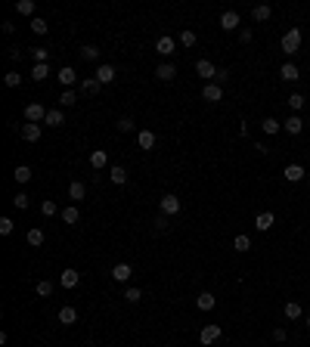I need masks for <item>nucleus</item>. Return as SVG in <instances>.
Here are the masks:
<instances>
[{
    "label": "nucleus",
    "instance_id": "obj_1",
    "mask_svg": "<svg viewBox=\"0 0 310 347\" xmlns=\"http://www.w3.org/2000/svg\"><path fill=\"white\" fill-rule=\"evenodd\" d=\"M279 47H282V53H285V56H295L298 50H301V31H298V28H289V31L282 34Z\"/></svg>",
    "mask_w": 310,
    "mask_h": 347
},
{
    "label": "nucleus",
    "instance_id": "obj_2",
    "mask_svg": "<svg viewBox=\"0 0 310 347\" xmlns=\"http://www.w3.org/2000/svg\"><path fill=\"white\" fill-rule=\"evenodd\" d=\"M180 208H183V205H180V199H177V195H171V192H168V195H162V202H158V211H162L165 217L180 214Z\"/></svg>",
    "mask_w": 310,
    "mask_h": 347
},
{
    "label": "nucleus",
    "instance_id": "obj_3",
    "mask_svg": "<svg viewBox=\"0 0 310 347\" xmlns=\"http://www.w3.org/2000/svg\"><path fill=\"white\" fill-rule=\"evenodd\" d=\"M196 75H199L202 81H208V84H214V81H217V65H214L211 59H199V62H196Z\"/></svg>",
    "mask_w": 310,
    "mask_h": 347
},
{
    "label": "nucleus",
    "instance_id": "obj_4",
    "mask_svg": "<svg viewBox=\"0 0 310 347\" xmlns=\"http://www.w3.org/2000/svg\"><path fill=\"white\" fill-rule=\"evenodd\" d=\"M155 53L158 56H174L177 53V41L171 38V34H162V38L155 41Z\"/></svg>",
    "mask_w": 310,
    "mask_h": 347
},
{
    "label": "nucleus",
    "instance_id": "obj_5",
    "mask_svg": "<svg viewBox=\"0 0 310 347\" xmlns=\"http://www.w3.org/2000/svg\"><path fill=\"white\" fill-rule=\"evenodd\" d=\"M221 335H223V332H221V326H217V322H208V326L199 332V341L208 347V344H214V341H221Z\"/></svg>",
    "mask_w": 310,
    "mask_h": 347
},
{
    "label": "nucleus",
    "instance_id": "obj_6",
    "mask_svg": "<svg viewBox=\"0 0 310 347\" xmlns=\"http://www.w3.org/2000/svg\"><path fill=\"white\" fill-rule=\"evenodd\" d=\"M25 118L31 124H41V121H47V109H44L41 102H31V106H25Z\"/></svg>",
    "mask_w": 310,
    "mask_h": 347
},
{
    "label": "nucleus",
    "instance_id": "obj_7",
    "mask_svg": "<svg viewBox=\"0 0 310 347\" xmlns=\"http://www.w3.org/2000/svg\"><path fill=\"white\" fill-rule=\"evenodd\" d=\"M239 25H242V16H239L236 9H226V13L221 16V28L223 31H236Z\"/></svg>",
    "mask_w": 310,
    "mask_h": 347
},
{
    "label": "nucleus",
    "instance_id": "obj_8",
    "mask_svg": "<svg viewBox=\"0 0 310 347\" xmlns=\"http://www.w3.org/2000/svg\"><path fill=\"white\" fill-rule=\"evenodd\" d=\"M282 130L292 133V136H298V133L304 130V118H301V115H289V118L282 121Z\"/></svg>",
    "mask_w": 310,
    "mask_h": 347
},
{
    "label": "nucleus",
    "instance_id": "obj_9",
    "mask_svg": "<svg viewBox=\"0 0 310 347\" xmlns=\"http://www.w3.org/2000/svg\"><path fill=\"white\" fill-rule=\"evenodd\" d=\"M56 78H59V84L68 90V87H72V84H78V72H75V68L72 65H62L59 68V72H56Z\"/></svg>",
    "mask_w": 310,
    "mask_h": 347
},
{
    "label": "nucleus",
    "instance_id": "obj_10",
    "mask_svg": "<svg viewBox=\"0 0 310 347\" xmlns=\"http://www.w3.org/2000/svg\"><path fill=\"white\" fill-rule=\"evenodd\" d=\"M282 177L289 180V183H301V180H307V171L301 168V165H285V171H282Z\"/></svg>",
    "mask_w": 310,
    "mask_h": 347
},
{
    "label": "nucleus",
    "instance_id": "obj_11",
    "mask_svg": "<svg viewBox=\"0 0 310 347\" xmlns=\"http://www.w3.org/2000/svg\"><path fill=\"white\" fill-rule=\"evenodd\" d=\"M78 282H81V273H78V270L68 267V270L59 273V285H62V288H78Z\"/></svg>",
    "mask_w": 310,
    "mask_h": 347
},
{
    "label": "nucleus",
    "instance_id": "obj_12",
    "mask_svg": "<svg viewBox=\"0 0 310 347\" xmlns=\"http://www.w3.org/2000/svg\"><path fill=\"white\" fill-rule=\"evenodd\" d=\"M276 223V217H273V211H261L258 217H255V229L258 233H267V229Z\"/></svg>",
    "mask_w": 310,
    "mask_h": 347
},
{
    "label": "nucleus",
    "instance_id": "obj_13",
    "mask_svg": "<svg viewBox=\"0 0 310 347\" xmlns=\"http://www.w3.org/2000/svg\"><path fill=\"white\" fill-rule=\"evenodd\" d=\"M202 99H205V102H221V99H223V87H221V84H205Z\"/></svg>",
    "mask_w": 310,
    "mask_h": 347
},
{
    "label": "nucleus",
    "instance_id": "obj_14",
    "mask_svg": "<svg viewBox=\"0 0 310 347\" xmlns=\"http://www.w3.org/2000/svg\"><path fill=\"white\" fill-rule=\"evenodd\" d=\"M131 276H133V267H131V263H115V267H112V279H115V282H128Z\"/></svg>",
    "mask_w": 310,
    "mask_h": 347
},
{
    "label": "nucleus",
    "instance_id": "obj_15",
    "mask_svg": "<svg viewBox=\"0 0 310 347\" xmlns=\"http://www.w3.org/2000/svg\"><path fill=\"white\" fill-rule=\"evenodd\" d=\"M19 133H22V140H25V143H38V140H41V124H31V121H28Z\"/></svg>",
    "mask_w": 310,
    "mask_h": 347
},
{
    "label": "nucleus",
    "instance_id": "obj_16",
    "mask_svg": "<svg viewBox=\"0 0 310 347\" xmlns=\"http://www.w3.org/2000/svg\"><path fill=\"white\" fill-rule=\"evenodd\" d=\"M96 81H99V84H112V81H115V68L109 65V62H102L99 68H96V75H93Z\"/></svg>",
    "mask_w": 310,
    "mask_h": 347
},
{
    "label": "nucleus",
    "instance_id": "obj_17",
    "mask_svg": "<svg viewBox=\"0 0 310 347\" xmlns=\"http://www.w3.org/2000/svg\"><path fill=\"white\" fill-rule=\"evenodd\" d=\"M106 165H109V155L102 152V149H93V152H90V168H93V171H102Z\"/></svg>",
    "mask_w": 310,
    "mask_h": 347
},
{
    "label": "nucleus",
    "instance_id": "obj_18",
    "mask_svg": "<svg viewBox=\"0 0 310 347\" xmlns=\"http://www.w3.org/2000/svg\"><path fill=\"white\" fill-rule=\"evenodd\" d=\"M174 75H177V65H174V62H162V65L155 68V78H158V81H171Z\"/></svg>",
    "mask_w": 310,
    "mask_h": 347
},
{
    "label": "nucleus",
    "instance_id": "obj_19",
    "mask_svg": "<svg viewBox=\"0 0 310 347\" xmlns=\"http://www.w3.org/2000/svg\"><path fill=\"white\" fill-rule=\"evenodd\" d=\"M136 143H140L143 152H149V149H155V133L152 130H140L136 133Z\"/></svg>",
    "mask_w": 310,
    "mask_h": 347
},
{
    "label": "nucleus",
    "instance_id": "obj_20",
    "mask_svg": "<svg viewBox=\"0 0 310 347\" xmlns=\"http://www.w3.org/2000/svg\"><path fill=\"white\" fill-rule=\"evenodd\" d=\"M282 313H285V319H292V322H295V319H301V316H304V310H301V304H298V301H289V304L282 307Z\"/></svg>",
    "mask_w": 310,
    "mask_h": 347
},
{
    "label": "nucleus",
    "instance_id": "obj_21",
    "mask_svg": "<svg viewBox=\"0 0 310 347\" xmlns=\"http://www.w3.org/2000/svg\"><path fill=\"white\" fill-rule=\"evenodd\" d=\"M261 130L267 133V136H273V133H279V130H282V121H276V118H270V115H267V118L261 121Z\"/></svg>",
    "mask_w": 310,
    "mask_h": 347
},
{
    "label": "nucleus",
    "instance_id": "obj_22",
    "mask_svg": "<svg viewBox=\"0 0 310 347\" xmlns=\"http://www.w3.org/2000/svg\"><path fill=\"white\" fill-rule=\"evenodd\" d=\"M62 223H68V226H72V223H78V220H81V211H78V208L75 205H68V208H62Z\"/></svg>",
    "mask_w": 310,
    "mask_h": 347
},
{
    "label": "nucleus",
    "instance_id": "obj_23",
    "mask_svg": "<svg viewBox=\"0 0 310 347\" xmlns=\"http://www.w3.org/2000/svg\"><path fill=\"white\" fill-rule=\"evenodd\" d=\"M279 78H282V81H298V78H301V72H298L295 62H285V65L279 68Z\"/></svg>",
    "mask_w": 310,
    "mask_h": 347
},
{
    "label": "nucleus",
    "instance_id": "obj_24",
    "mask_svg": "<svg viewBox=\"0 0 310 347\" xmlns=\"http://www.w3.org/2000/svg\"><path fill=\"white\" fill-rule=\"evenodd\" d=\"M47 127H62L65 124V115H62V109H50L47 112V121H44Z\"/></svg>",
    "mask_w": 310,
    "mask_h": 347
},
{
    "label": "nucleus",
    "instance_id": "obj_25",
    "mask_svg": "<svg viewBox=\"0 0 310 347\" xmlns=\"http://www.w3.org/2000/svg\"><path fill=\"white\" fill-rule=\"evenodd\" d=\"M214 304H217V298H214L211 292H202V295L196 298V307H199V310H214Z\"/></svg>",
    "mask_w": 310,
    "mask_h": 347
},
{
    "label": "nucleus",
    "instance_id": "obj_26",
    "mask_svg": "<svg viewBox=\"0 0 310 347\" xmlns=\"http://www.w3.org/2000/svg\"><path fill=\"white\" fill-rule=\"evenodd\" d=\"M270 16H273V9H270L267 3H258L255 9H251V19H255V22H267Z\"/></svg>",
    "mask_w": 310,
    "mask_h": 347
},
{
    "label": "nucleus",
    "instance_id": "obj_27",
    "mask_svg": "<svg viewBox=\"0 0 310 347\" xmlns=\"http://www.w3.org/2000/svg\"><path fill=\"white\" fill-rule=\"evenodd\" d=\"M109 180L115 183V186H124V183H128V171H124V168H118V165H115V168L109 171Z\"/></svg>",
    "mask_w": 310,
    "mask_h": 347
},
{
    "label": "nucleus",
    "instance_id": "obj_28",
    "mask_svg": "<svg viewBox=\"0 0 310 347\" xmlns=\"http://www.w3.org/2000/svg\"><path fill=\"white\" fill-rule=\"evenodd\" d=\"M68 195H72V199H75V202H81V199H84V195H87V186H84V183H81V180H75V183H68Z\"/></svg>",
    "mask_w": 310,
    "mask_h": 347
},
{
    "label": "nucleus",
    "instance_id": "obj_29",
    "mask_svg": "<svg viewBox=\"0 0 310 347\" xmlns=\"http://www.w3.org/2000/svg\"><path fill=\"white\" fill-rule=\"evenodd\" d=\"M59 322H65V326H75V322H78V310H75V307H62V310H59Z\"/></svg>",
    "mask_w": 310,
    "mask_h": 347
},
{
    "label": "nucleus",
    "instance_id": "obj_30",
    "mask_svg": "<svg viewBox=\"0 0 310 347\" xmlns=\"http://www.w3.org/2000/svg\"><path fill=\"white\" fill-rule=\"evenodd\" d=\"M81 90H84V93H99L102 84H99L96 78H81Z\"/></svg>",
    "mask_w": 310,
    "mask_h": 347
},
{
    "label": "nucleus",
    "instance_id": "obj_31",
    "mask_svg": "<svg viewBox=\"0 0 310 347\" xmlns=\"http://www.w3.org/2000/svg\"><path fill=\"white\" fill-rule=\"evenodd\" d=\"M41 214H44V217H56V214H62V211L56 208L53 199H44V202H41Z\"/></svg>",
    "mask_w": 310,
    "mask_h": 347
},
{
    "label": "nucleus",
    "instance_id": "obj_32",
    "mask_svg": "<svg viewBox=\"0 0 310 347\" xmlns=\"http://www.w3.org/2000/svg\"><path fill=\"white\" fill-rule=\"evenodd\" d=\"M13 177H16V183H28L34 174H31V168H28V165H19V168L13 171Z\"/></svg>",
    "mask_w": 310,
    "mask_h": 347
},
{
    "label": "nucleus",
    "instance_id": "obj_33",
    "mask_svg": "<svg viewBox=\"0 0 310 347\" xmlns=\"http://www.w3.org/2000/svg\"><path fill=\"white\" fill-rule=\"evenodd\" d=\"M31 78L38 81V84H44V81L50 78V65H34V68H31Z\"/></svg>",
    "mask_w": 310,
    "mask_h": 347
},
{
    "label": "nucleus",
    "instance_id": "obj_34",
    "mask_svg": "<svg viewBox=\"0 0 310 347\" xmlns=\"http://www.w3.org/2000/svg\"><path fill=\"white\" fill-rule=\"evenodd\" d=\"M75 102H78V93H75L72 87H68V90H62V93H59V106H68V109H72Z\"/></svg>",
    "mask_w": 310,
    "mask_h": 347
},
{
    "label": "nucleus",
    "instance_id": "obj_35",
    "mask_svg": "<svg viewBox=\"0 0 310 347\" xmlns=\"http://www.w3.org/2000/svg\"><path fill=\"white\" fill-rule=\"evenodd\" d=\"M233 248H236V251H242V254H245V251L251 248V239H248L245 233H239V236L233 239Z\"/></svg>",
    "mask_w": 310,
    "mask_h": 347
},
{
    "label": "nucleus",
    "instance_id": "obj_36",
    "mask_svg": "<svg viewBox=\"0 0 310 347\" xmlns=\"http://www.w3.org/2000/svg\"><path fill=\"white\" fill-rule=\"evenodd\" d=\"M31 31H34V34H47V31H50V25H47V19H41V16H34V19H31Z\"/></svg>",
    "mask_w": 310,
    "mask_h": 347
},
{
    "label": "nucleus",
    "instance_id": "obj_37",
    "mask_svg": "<svg viewBox=\"0 0 310 347\" xmlns=\"http://www.w3.org/2000/svg\"><path fill=\"white\" fill-rule=\"evenodd\" d=\"M81 59H84V62H93V59H99V50L93 47V43H87V47H81Z\"/></svg>",
    "mask_w": 310,
    "mask_h": 347
},
{
    "label": "nucleus",
    "instance_id": "obj_38",
    "mask_svg": "<svg viewBox=\"0 0 310 347\" xmlns=\"http://www.w3.org/2000/svg\"><path fill=\"white\" fill-rule=\"evenodd\" d=\"M3 84H6L9 90H16V87L22 84V75H19V72H6V75H3Z\"/></svg>",
    "mask_w": 310,
    "mask_h": 347
},
{
    "label": "nucleus",
    "instance_id": "obj_39",
    "mask_svg": "<svg viewBox=\"0 0 310 347\" xmlns=\"http://www.w3.org/2000/svg\"><path fill=\"white\" fill-rule=\"evenodd\" d=\"M28 245H34V248H38V245H44V229H38V226H34V229H28Z\"/></svg>",
    "mask_w": 310,
    "mask_h": 347
},
{
    "label": "nucleus",
    "instance_id": "obj_40",
    "mask_svg": "<svg viewBox=\"0 0 310 347\" xmlns=\"http://www.w3.org/2000/svg\"><path fill=\"white\" fill-rule=\"evenodd\" d=\"M140 298H143V292L136 285H131L128 292H124V301H128V304H140Z\"/></svg>",
    "mask_w": 310,
    "mask_h": 347
},
{
    "label": "nucleus",
    "instance_id": "obj_41",
    "mask_svg": "<svg viewBox=\"0 0 310 347\" xmlns=\"http://www.w3.org/2000/svg\"><path fill=\"white\" fill-rule=\"evenodd\" d=\"M16 9H19V16H34V0H19Z\"/></svg>",
    "mask_w": 310,
    "mask_h": 347
},
{
    "label": "nucleus",
    "instance_id": "obj_42",
    "mask_svg": "<svg viewBox=\"0 0 310 347\" xmlns=\"http://www.w3.org/2000/svg\"><path fill=\"white\" fill-rule=\"evenodd\" d=\"M304 102H307V99H304L301 93H292V96H289V109H292V112H301Z\"/></svg>",
    "mask_w": 310,
    "mask_h": 347
},
{
    "label": "nucleus",
    "instance_id": "obj_43",
    "mask_svg": "<svg viewBox=\"0 0 310 347\" xmlns=\"http://www.w3.org/2000/svg\"><path fill=\"white\" fill-rule=\"evenodd\" d=\"M34 292H38V295H41V298H47V295H50V292H53V282H50V279H41V282H38V285H34Z\"/></svg>",
    "mask_w": 310,
    "mask_h": 347
},
{
    "label": "nucleus",
    "instance_id": "obj_44",
    "mask_svg": "<svg viewBox=\"0 0 310 347\" xmlns=\"http://www.w3.org/2000/svg\"><path fill=\"white\" fill-rule=\"evenodd\" d=\"M180 43H183V47H192V43H196V31H192V28L180 31Z\"/></svg>",
    "mask_w": 310,
    "mask_h": 347
},
{
    "label": "nucleus",
    "instance_id": "obj_45",
    "mask_svg": "<svg viewBox=\"0 0 310 347\" xmlns=\"http://www.w3.org/2000/svg\"><path fill=\"white\" fill-rule=\"evenodd\" d=\"M13 229H16V223L9 220V217H0V236H9Z\"/></svg>",
    "mask_w": 310,
    "mask_h": 347
},
{
    "label": "nucleus",
    "instance_id": "obj_46",
    "mask_svg": "<svg viewBox=\"0 0 310 347\" xmlns=\"http://www.w3.org/2000/svg\"><path fill=\"white\" fill-rule=\"evenodd\" d=\"M13 205L19 208V211H25V208L31 205V199H28V195H25V192H19V195H16V199H13Z\"/></svg>",
    "mask_w": 310,
    "mask_h": 347
},
{
    "label": "nucleus",
    "instance_id": "obj_47",
    "mask_svg": "<svg viewBox=\"0 0 310 347\" xmlns=\"http://www.w3.org/2000/svg\"><path fill=\"white\" fill-rule=\"evenodd\" d=\"M118 130L121 133H131L133 130V118H118Z\"/></svg>",
    "mask_w": 310,
    "mask_h": 347
},
{
    "label": "nucleus",
    "instance_id": "obj_48",
    "mask_svg": "<svg viewBox=\"0 0 310 347\" xmlns=\"http://www.w3.org/2000/svg\"><path fill=\"white\" fill-rule=\"evenodd\" d=\"M251 38H255V31H251V28H242V31H239V43H251Z\"/></svg>",
    "mask_w": 310,
    "mask_h": 347
},
{
    "label": "nucleus",
    "instance_id": "obj_49",
    "mask_svg": "<svg viewBox=\"0 0 310 347\" xmlns=\"http://www.w3.org/2000/svg\"><path fill=\"white\" fill-rule=\"evenodd\" d=\"M285 338H289V332H285L282 326H279V329H273V341H276V344H282Z\"/></svg>",
    "mask_w": 310,
    "mask_h": 347
},
{
    "label": "nucleus",
    "instance_id": "obj_50",
    "mask_svg": "<svg viewBox=\"0 0 310 347\" xmlns=\"http://www.w3.org/2000/svg\"><path fill=\"white\" fill-rule=\"evenodd\" d=\"M152 223H155V229H158V233H162V229L168 226V217H165V214H158V217H155V220H152Z\"/></svg>",
    "mask_w": 310,
    "mask_h": 347
},
{
    "label": "nucleus",
    "instance_id": "obj_51",
    "mask_svg": "<svg viewBox=\"0 0 310 347\" xmlns=\"http://www.w3.org/2000/svg\"><path fill=\"white\" fill-rule=\"evenodd\" d=\"M223 81H229V72H226V68H217V81H214V84H223Z\"/></svg>",
    "mask_w": 310,
    "mask_h": 347
},
{
    "label": "nucleus",
    "instance_id": "obj_52",
    "mask_svg": "<svg viewBox=\"0 0 310 347\" xmlns=\"http://www.w3.org/2000/svg\"><path fill=\"white\" fill-rule=\"evenodd\" d=\"M304 326H307V329H310V316H307V319H304Z\"/></svg>",
    "mask_w": 310,
    "mask_h": 347
},
{
    "label": "nucleus",
    "instance_id": "obj_53",
    "mask_svg": "<svg viewBox=\"0 0 310 347\" xmlns=\"http://www.w3.org/2000/svg\"><path fill=\"white\" fill-rule=\"evenodd\" d=\"M307 183H310V174H307Z\"/></svg>",
    "mask_w": 310,
    "mask_h": 347
}]
</instances>
